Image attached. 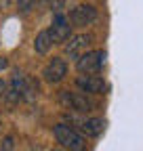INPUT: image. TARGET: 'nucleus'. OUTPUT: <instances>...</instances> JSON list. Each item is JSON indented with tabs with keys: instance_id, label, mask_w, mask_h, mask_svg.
Instances as JSON below:
<instances>
[{
	"instance_id": "nucleus-10",
	"label": "nucleus",
	"mask_w": 143,
	"mask_h": 151,
	"mask_svg": "<svg viewBox=\"0 0 143 151\" xmlns=\"http://www.w3.org/2000/svg\"><path fill=\"white\" fill-rule=\"evenodd\" d=\"M80 134L82 137H99L105 130V120L103 118H86L80 122Z\"/></svg>"
},
{
	"instance_id": "nucleus-2",
	"label": "nucleus",
	"mask_w": 143,
	"mask_h": 151,
	"mask_svg": "<svg viewBox=\"0 0 143 151\" xmlns=\"http://www.w3.org/2000/svg\"><path fill=\"white\" fill-rule=\"evenodd\" d=\"M53 134H55L57 143L63 149H67V151H84L86 149V139L80 134L74 126H69V124L53 126Z\"/></svg>"
},
{
	"instance_id": "nucleus-12",
	"label": "nucleus",
	"mask_w": 143,
	"mask_h": 151,
	"mask_svg": "<svg viewBox=\"0 0 143 151\" xmlns=\"http://www.w3.org/2000/svg\"><path fill=\"white\" fill-rule=\"evenodd\" d=\"M36 2H38V0H17V11H19L21 15H25V13H30L36 6Z\"/></svg>"
},
{
	"instance_id": "nucleus-15",
	"label": "nucleus",
	"mask_w": 143,
	"mask_h": 151,
	"mask_svg": "<svg viewBox=\"0 0 143 151\" xmlns=\"http://www.w3.org/2000/svg\"><path fill=\"white\" fill-rule=\"evenodd\" d=\"M9 65V61H6V57H0V71H2L4 67Z\"/></svg>"
},
{
	"instance_id": "nucleus-16",
	"label": "nucleus",
	"mask_w": 143,
	"mask_h": 151,
	"mask_svg": "<svg viewBox=\"0 0 143 151\" xmlns=\"http://www.w3.org/2000/svg\"><path fill=\"white\" fill-rule=\"evenodd\" d=\"M55 151H61V149H55Z\"/></svg>"
},
{
	"instance_id": "nucleus-14",
	"label": "nucleus",
	"mask_w": 143,
	"mask_h": 151,
	"mask_svg": "<svg viewBox=\"0 0 143 151\" xmlns=\"http://www.w3.org/2000/svg\"><path fill=\"white\" fill-rule=\"evenodd\" d=\"M4 86H6V84L0 80V103H2V99H4Z\"/></svg>"
},
{
	"instance_id": "nucleus-9",
	"label": "nucleus",
	"mask_w": 143,
	"mask_h": 151,
	"mask_svg": "<svg viewBox=\"0 0 143 151\" xmlns=\"http://www.w3.org/2000/svg\"><path fill=\"white\" fill-rule=\"evenodd\" d=\"M93 36L91 34H78V36H72L69 40L65 42V57H69V59H78L80 55L86 52L88 44H91Z\"/></svg>"
},
{
	"instance_id": "nucleus-7",
	"label": "nucleus",
	"mask_w": 143,
	"mask_h": 151,
	"mask_svg": "<svg viewBox=\"0 0 143 151\" xmlns=\"http://www.w3.org/2000/svg\"><path fill=\"white\" fill-rule=\"evenodd\" d=\"M42 76L48 84H59L63 82V78L67 76V63L63 57H53V59L46 63V67L42 69Z\"/></svg>"
},
{
	"instance_id": "nucleus-8",
	"label": "nucleus",
	"mask_w": 143,
	"mask_h": 151,
	"mask_svg": "<svg viewBox=\"0 0 143 151\" xmlns=\"http://www.w3.org/2000/svg\"><path fill=\"white\" fill-rule=\"evenodd\" d=\"M76 86L84 94H103L105 88H107V84H105V80L101 76H78Z\"/></svg>"
},
{
	"instance_id": "nucleus-11",
	"label": "nucleus",
	"mask_w": 143,
	"mask_h": 151,
	"mask_svg": "<svg viewBox=\"0 0 143 151\" xmlns=\"http://www.w3.org/2000/svg\"><path fill=\"white\" fill-rule=\"evenodd\" d=\"M53 46V40H51V34L48 29H42L38 36H36V40H34V50L38 52V55H46Z\"/></svg>"
},
{
	"instance_id": "nucleus-5",
	"label": "nucleus",
	"mask_w": 143,
	"mask_h": 151,
	"mask_svg": "<svg viewBox=\"0 0 143 151\" xmlns=\"http://www.w3.org/2000/svg\"><path fill=\"white\" fill-rule=\"evenodd\" d=\"M67 21L72 27H86V25H91L97 21V9L93 4H78L76 9H72L69 17H67Z\"/></svg>"
},
{
	"instance_id": "nucleus-1",
	"label": "nucleus",
	"mask_w": 143,
	"mask_h": 151,
	"mask_svg": "<svg viewBox=\"0 0 143 151\" xmlns=\"http://www.w3.org/2000/svg\"><path fill=\"white\" fill-rule=\"evenodd\" d=\"M36 94H38V82L30 76L21 73L19 69L13 73L11 82L4 86V99L11 107L17 105L19 101H34Z\"/></svg>"
},
{
	"instance_id": "nucleus-6",
	"label": "nucleus",
	"mask_w": 143,
	"mask_h": 151,
	"mask_svg": "<svg viewBox=\"0 0 143 151\" xmlns=\"http://www.w3.org/2000/svg\"><path fill=\"white\" fill-rule=\"evenodd\" d=\"M48 34H51V40L53 44H63L72 38V25L67 21V17L57 13L55 19H53V25L48 27Z\"/></svg>"
},
{
	"instance_id": "nucleus-3",
	"label": "nucleus",
	"mask_w": 143,
	"mask_h": 151,
	"mask_svg": "<svg viewBox=\"0 0 143 151\" xmlns=\"http://www.w3.org/2000/svg\"><path fill=\"white\" fill-rule=\"evenodd\" d=\"M105 61H107L105 50H86L76 59V69L82 76H99L105 67Z\"/></svg>"
},
{
	"instance_id": "nucleus-13",
	"label": "nucleus",
	"mask_w": 143,
	"mask_h": 151,
	"mask_svg": "<svg viewBox=\"0 0 143 151\" xmlns=\"http://www.w3.org/2000/svg\"><path fill=\"white\" fill-rule=\"evenodd\" d=\"M0 151H15V145H13V137H4L0 141Z\"/></svg>"
},
{
	"instance_id": "nucleus-4",
	"label": "nucleus",
	"mask_w": 143,
	"mask_h": 151,
	"mask_svg": "<svg viewBox=\"0 0 143 151\" xmlns=\"http://www.w3.org/2000/svg\"><path fill=\"white\" fill-rule=\"evenodd\" d=\"M59 101L63 107H69L74 111H80V113H86V111H93L95 103L88 99V94L84 92H72V90H61L59 92Z\"/></svg>"
}]
</instances>
